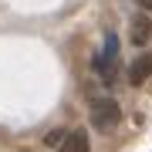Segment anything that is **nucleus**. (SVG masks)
<instances>
[{"label":"nucleus","mask_w":152,"mask_h":152,"mask_svg":"<svg viewBox=\"0 0 152 152\" xmlns=\"http://www.w3.org/2000/svg\"><path fill=\"white\" fill-rule=\"evenodd\" d=\"M64 139H68V132H64V129H54V132L48 135V145H58V149H61V142H64Z\"/></svg>","instance_id":"6"},{"label":"nucleus","mask_w":152,"mask_h":152,"mask_svg":"<svg viewBox=\"0 0 152 152\" xmlns=\"http://www.w3.org/2000/svg\"><path fill=\"white\" fill-rule=\"evenodd\" d=\"M118 34H105V48L102 54L95 58V71L105 78V81H115V75H118Z\"/></svg>","instance_id":"1"},{"label":"nucleus","mask_w":152,"mask_h":152,"mask_svg":"<svg viewBox=\"0 0 152 152\" xmlns=\"http://www.w3.org/2000/svg\"><path fill=\"white\" fill-rule=\"evenodd\" d=\"M122 118V112H118V105L112 102V98H98V102L91 105V125H95V132H112L115 125H118Z\"/></svg>","instance_id":"2"},{"label":"nucleus","mask_w":152,"mask_h":152,"mask_svg":"<svg viewBox=\"0 0 152 152\" xmlns=\"http://www.w3.org/2000/svg\"><path fill=\"white\" fill-rule=\"evenodd\" d=\"M149 34H152V24L145 20V17H135V20H132V41H135V44H145Z\"/></svg>","instance_id":"5"},{"label":"nucleus","mask_w":152,"mask_h":152,"mask_svg":"<svg viewBox=\"0 0 152 152\" xmlns=\"http://www.w3.org/2000/svg\"><path fill=\"white\" fill-rule=\"evenodd\" d=\"M149 75H152V54L142 51V54L132 61V68H129V81H132V85H145Z\"/></svg>","instance_id":"3"},{"label":"nucleus","mask_w":152,"mask_h":152,"mask_svg":"<svg viewBox=\"0 0 152 152\" xmlns=\"http://www.w3.org/2000/svg\"><path fill=\"white\" fill-rule=\"evenodd\" d=\"M139 4H142V7H145V10H152V0H139Z\"/></svg>","instance_id":"7"},{"label":"nucleus","mask_w":152,"mask_h":152,"mask_svg":"<svg viewBox=\"0 0 152 152\" xmlns=\"http://www.w3.org/2000/svg\"><path fill=\"white\" fill-rule=\"evenodd\" d=\"M61 152H88V135L81 129H71L68 139L61 142Z\"/></svg>","instance_id":"4"}]
</instances>
